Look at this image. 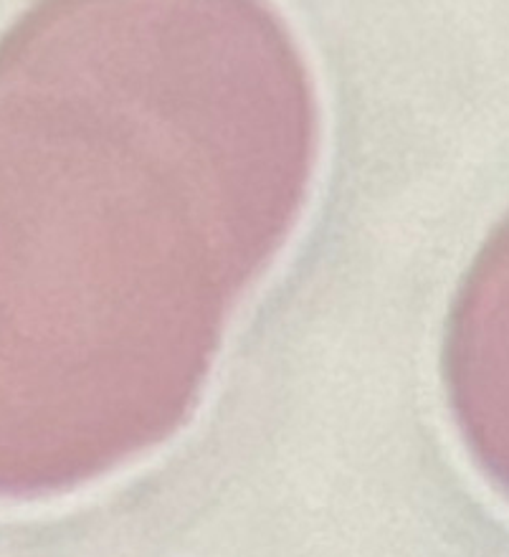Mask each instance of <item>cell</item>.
Listing matches in <instances>:
<instances>
[{"label":"cell","instance_id":"cell-1","mask_svg":"<svg viewBox=\"0 0 509 557\" xmlns=\"http://www.w3.org/2000/svg\"><path fill=\"white\" fill-rule=\"evenodd\" d=\"M446 381L464 438L509 494V219L461 284L446 337Z\"/></svg>","mask_w":509,"mask_h":557}]
</instances>
